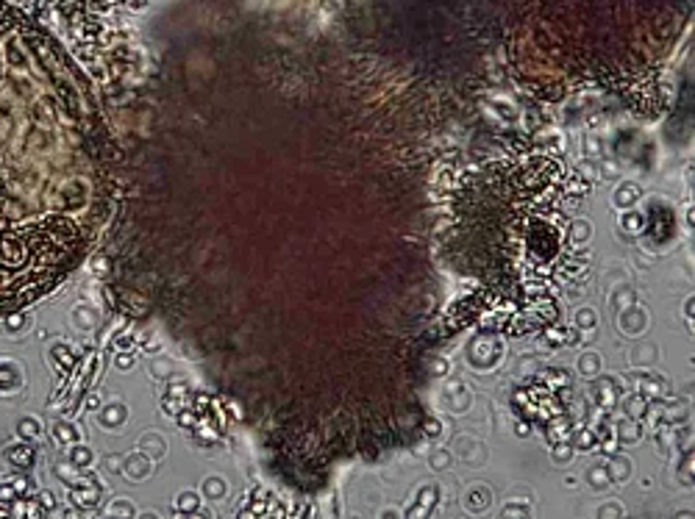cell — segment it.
<instances>
[{
  "label": "cell",
  "mask_w": 695,
  "mask_h": 519,
  "mask_svg": "<svg viewBox=\"0 0 695 519\" xmlns=\"http://www.w3.org/2000/svg\"><path fill=\"white\" fill-rule=\"evenodd\" d=\"M98 153L84 86L45 28L0 0V317L47 295L92 239Z\"/></svg>",
  "instance_id": "cell-1"
}]
</instances>
